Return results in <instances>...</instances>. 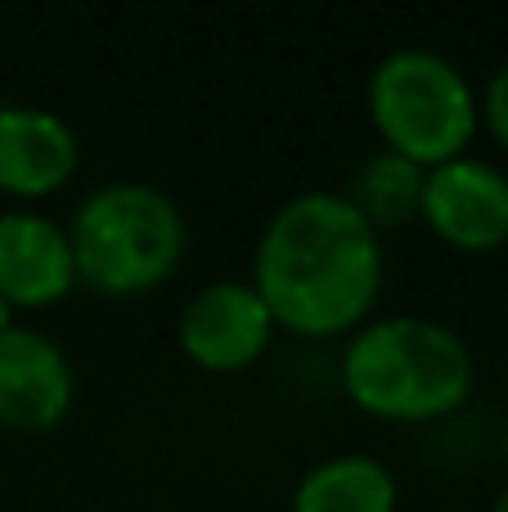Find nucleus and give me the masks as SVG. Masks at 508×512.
Instances as JSON below:
<instances>
[{
    "label": "nucleus",
    "instance_id": "nucleus-1",
    "mask_svg": "<svg viewBox=\"0 0 508 512\" xmlns=\"http://www.w3.org/2000/svg\"><path fill=\"white\" fill-rule=\"evenodd\" d=\"M248 283L275 328L297 337L356 333L383 292V239L347 194L306 189L266 221Z\"/></svg>",
    "mask_w": 508,
    "mask_h": 512
},
{
    "label": "nucleus",
    "instance_id": "nucleus-2",
    "mask_svg": "<svg viewBox=\"0 0 508 512\" xmlns=\"http://www.w3.org/2000/svg\"><path fill=\"white\" fill-rule=\"evenodd\" d=\"M477 364L450 324L428 315L365 319L342 355V391L383 423H437L473 396Z\"/></svg>",
    "mask_w": 508,
    "mask_h": 512
},
{
    "label": "nucleus",
    "instance_id": "nucleus-3",
    "mask_svg": "<svg viewBox=\"0 0 508 512\" xmlns=\"http://www.w3.org/2000/svg\"><path fill=\"white\" fill-rule=\"evenodd\" d=\"M77 283L99 297H140L176 274L189 248L180 207L144 180H113L81 198L68 225Z\"/></svg>",
    "mask_w": 508,
    "mask_h": 512
},
{
    "label": "nucleus",
    "instance_id": "nucleus-4",
    "mask_svg": "<svg viewBox=\"0 0 508 512\" xmlns=\"http://www.w3.org/2000/svg\"><path fill=\"white\" fill-rule=\"evenodd\" d=\"M369 117L387 153L432 171L468 153L482 131V99L446 54L405 45L369 77Z\"/></svg>",
    "mask_w": 508,
    "mask_h": 512
},
{
    "label": "nucleus",
    "instance_id": "nucleus-5",
    "mask_svg": "<svg viewBox=\"0 0 508 512\" xmlns=\"http://www.w3.org/2000/svg\"><path fill=\"white\" fill-rule=\"evenodd\" d=\"M419 221L455 252H495L508 243V176L486 158L441 162L423 176Z\"/></svg>",
    "mask_w": 508,
    "mask_h": 512
},
{
    "label": "nucleus",
    "instance_id": "nucleus-6",
    "mask_svg": "<svg viewBox=\"0 0 508 512\" xmlns=\"http://www.w3.org/2000/svg\"><path fill=\"white\" fill-rule=\"evenodd\" d=\"M180 351L207 373H243L266 355L270 337H275V319H270L266 301L252 283L221 279L203 283L180 310Z\"/></svg>",
    "mask_w": 508,
    "mask_h": 512
},
{
    "label": "nucleus",
    "instance_id": "nucleus-7",
    "mask_svg": "<svg viewBox=\"0 0 508 512\" xmlns=\"http://www.w3.org/2000/svg\"><path fill=\"white\" fill-rule=\"evenodd\" d=\"M77 378L54 337L14 324L0 337V427L41 436L68 418Z\"/></svg>",
    "mask_w": 508,
    "mask_h": 512
},
{
    "label": "nucleus",
    "instance_id": "nucleus-8",
    "mask_svg": "<svg viewBox=\"0 0 508 512\" xmlns=\"http://www.w3.org/2000/svg\"><path fill=\"white\" fill-rule=\"evenodd\" d=\"M77 288L72 239L41 212H0V301L9 310H45Z\"/></svg>",
    "mask_w": 508,
    "mask_h": 512
},
{
    "label": "nucleus",
    "instance_id": "nucleus-9",
    "mask_svg": "<svg viewBox=\"0 0 508 512\" xmlns=\"http://www.w3.org/2000/svg\"><path fill=\"white\" fill-rule=\"evenodd\" d=\"M81 140L59 113L0 104V194L32 203L50 198L77 176Z\"/></svg>",
    "mask_w": 508,
    "mask_h": 512
},
{
    "label": "nucleus",
    "instance_id": "nucleus-10",
    "mask_svg": "<svg viewBox=\"0 0 508 512\" xmlns=\"http://www.w3.org/2000/svg\"><path fill=\"white\" fill-rule=\"evenodd\" d=\"M401 486L374 454H333L302 472L293 512H396Z\"/></svg>",
    "mask_w": 508,
    "mask_h": 512
},
{
    "label": "nucleus",
    "instance_id": "nucleus-11",
    "mask_svg": "<svg viewBox=\"0 0 508 512\" xmlns=\"http://www.w3.org/2000/svg\"><path fill=\"white\" fill-rule=\"evenodd\" d=\"M423 176H428L423 167H414V162H405V158H396V153L383 149V153H374V158H365V167L351 176L347 198L374 230L419 221Z\"/></svg>",
    "mask_w": 508,
    "mask_h": 512
},
{
    "label": "nucleus",
    "instance_id": "nucleus-12",
    "mask_svg": "<svg viewBox=\"0 0 508 512\" xmlns=\"http://www.w3.org/2000/svg\"><path fill=\"white\" fill-rule=\"evenodd\" d=\"M477 99H482L486 131L500 140V149H508V63H500V68L491 72V81H486V90Z\"/></svg>",
    "mask_w": 508,
    "mask_h": 512
},
{
    "label": "nucleus",
    "instance_id": "nucleus-13",
    "mask_svg": "<svg viewBox=\"0 0 508 512\" xmlns=\"http://www.w3.org/2000/svg\"><path fill=\"white\" fill-rule=\"evenodd\" d=\"M9 328H14V310H9V306H5V301H0V337H5V333H9Z\"/></svg>",
    "mask_w": 508,
    "mask_h": 512
},
{
    "label": "nucleus",
    "instance_id": "nucleus-14",
    "mask_svg": "<svg viewBox=\"0 0 508 512\" xmlns=\"http://www.w3.org/2000/svg\"><path fill=\"white\" fill-rule=\"evenodd\" d=\"M491 512H508V486L495 495V504H491Z\"/></svg>",
    "mask_w": 508,
    "mask_h": 512
},
{
    "label": "nucleus",
    "instance_id": "nucleus-15",
    "mask_svg": "<svg viewBox=\"0 0 508 512\" xmlns=\"http://www.w3.org/2000/svg\"><path fill=\"white\" fill-rule=\"evenodd\" d=\"M504 454H508V432H504Z\"/></svg>",
    "mask_w": 508,
    "mask_h": 512
}]
</instances>
